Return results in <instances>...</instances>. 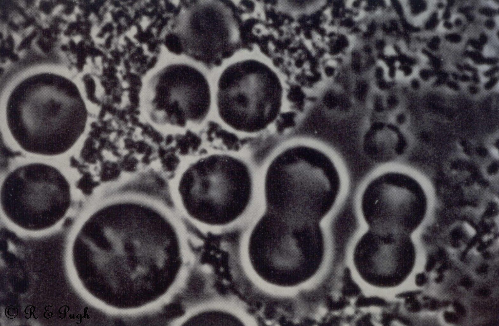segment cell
Wrapping results in <instances>:
<instances>
[{
    "mask_svg": "<svg viewBox=\"0 0 499 326\" xmlns=\"http://www.w3.org/2000/svg\"><path fill=\"white\" fill-rule=\"evenodd\" d=\"M80 275L96 299L121 315L156 309L184 285L190 257L183 229L165 208L124 197L96 205L72 244ZM80 273V274H81Z\"/></svg>",
    "mask_w": 499,
    "mask_h": 326,
    "instance_id": "cell-1",
    "label": "cell"
},
{
    "mask_svg": "<svg viewBox=\"0 0 499 326\" xmlns=\"http://www.w3.org/2000/svg\"><path fill=\"white\" fill-rule=\"evenodd\" d=\"M6 118L21 149L54 157L77 143L85 129L87 112L73 82L46 74L27 79L16 87L8 101Z\"/></svg>",
    "mask_w": 499,
    "mask_h": 326,
    "instance_id": "cell-2",
    "label": "cell"
},
{
    "mask_svg": "<svg viewBox=\"0 0 499 326\" xmlns=\"http://www.w3.org/2000/svg\"><path fill=\"white\" fill-rule=\"evenodd\" d=\"M341 185L332 157L317 146L299 143L282 148L269 160L261 194L266 207L318 222L334 205Z\"/></svg>",
    "mask_w": 499,
    "mask_h": 326,
    "instance_id": "cell-3",
    "label": "cell"
},
{
    "mask_svg": "<svg viewBox=\"0 0 499 326\" xmlns=\"http://www.w3.org/2000/svg\"><path fill=\"white\" fill-rule=\"evenodd\" d=\"M255 192L249 163L237 156L221 152L190 163L179 175L174 190L185 217L208 228L238 222L252 206Z\"/></svg>",
    "mask_w": 499,
    "mask_h": 326,
    "instance_id": "cell-4",
    "label": "cell"
},
{
    "mask_svg": "<svg viewBox=\"0 0 499 326\" xmlns=\"http://www.w3.org/2000/svg\"><path fill=\"white\" fill-rule=\"evenodd\" d=\"M324 245L318 223L264 209L250 230L246 253L258 278L289 288L307 280L312 257L322 256Z\"/></svg>",
    "mask_w": 499,
    "mask_h": 326,
    "instance_id": "cell-5",
    "label": "cell"
},
{
    "mask_svg": "<svg viewBox=\"0 0 499 326\" xmlns=\"http://www.w3.org/2000/svg\"><path fill=\"white\" fill-rule=\"evenodd\" d=\"M72 184L58 167L31 162L9 171L1 183L0 206L11 223L27 231L51 228L70 211L74 202Z\"/></svg>",
    "mask_w": 499,
    "mask_h": 326,
    "instance_id": "cell-6",
    "label": "cell"
},
{
    "mask_svg": "<svg viewBox=\"0 0 499 326\" xmlns=\"http://www.w3.org/2000/svg\"><path fill=\"white\" fill-rule=\"evenodd\" d=\"M283 87L270 67L253 59L232 63L217 82L216 104L221 122L239 133L264 131L280 115Z\"/></svg>",
    "mask_w": 499,
    "mask_h": 326,
    "instance_id": "cell-7",
    "label": "cell"
},
{
    "mask_svg": "<svg viewBox=\"0 0 499 326\" xmlns=\"http://www.w3.org/2000/svg\"><path fill=\"white\" fill-rule=\"evenodd\" d=\"M144 106L150 122L160 126L185 128L205 121L211 109L209 82L196 68L168 65L147 83Z\"/></svg>",
    "mask_w": 499,
    "mask_h": 326,
    "instance_id": "cell-8",
    "label": "cell"
},
{
    "mask_svg": "<svg viewBox=\"0 0 499 326\" xmlns=\"http://www.w3.org/2000/svg\"><path fill=\"white\" fill-rule=\"evenodd\" d=\"M426 198L419 183L407 175L386 171L373 177L361 196V214L369 229L402 234L415 228L425 214Z\"/></svg>",
    "mask_w": 499,
    "mask_h": 326,
    "instance_id": "cell-9",
    "label": "cell"
},
{
    "mask_svg": "<svg viewBox=\"0 0 499 326\" xmlns=\"http://www.w3.org/2000/svg\"><path fill=\"white\" fill-rule=\"evenodd\" d=\"M227 1H197L187 11L181 39L186 53L204 64L218 66L231 57L240 42L239 25Z\"/></svg>",
    "mask_w": 499,
    "mask_h": 326,
    "instance_id": "cell-10",
    "label": "cell"
},
{
    "mask_svg": "<svg viewBox=\"0 0 499 326\" xmlns=\"http://www.w3.org/2000/svg\"><path fill=\"white\" fill-rule=\"evenodd\" d=\"M178 323L185 326L244 325L242 321L231 312L215 309L191 311L180 319Z\"/></svg>",
    "mask_w": 499,
    "mask_h": 326,
    "instance_id": "cell-11",
    "label": "cell"
},
{
    "mask_svg": "<svg viewBox=\"0 0 499 326\" xmlns=\"http://www.w3.org/2000/svg\"><path fill=\"white\" fill-rule=\"evenodd\" d=\"M355 43V40L347 33L329 28L325 40L327 56L332 59H346Z\"/></svg>",
    "mask_w": 499,
    "mask_h": 326,
    "instance_id": "cell-12",
    "label": "cell"
}]
</instances>
